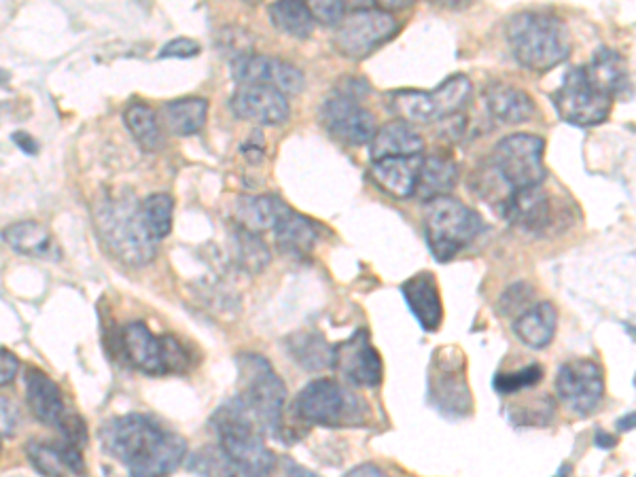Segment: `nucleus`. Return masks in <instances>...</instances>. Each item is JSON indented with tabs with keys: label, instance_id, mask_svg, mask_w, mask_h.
I'll use <instances>...</instances> for the list:
<instances>
[{
	"label": "nucleus",
	"instance_id": "1",
	"mask_svg": "<svg viewBox=\"0 0 636 477\" xmlns=\"http://www.w3.org/2000/svg\"><path fill=\"white\" fill-rule=\"evenodd\" d=\"M106 452L130 469L132 477H168L187 454V441L145 414L111 420L100 433Z\"/></svg>",
	"mask_w": 636,
	"mask_h": 477
},
{
	"label": "nucleus",
	"instance_id": "2",
	"mask_svg": "<svg viewBox=\"0 0 636 477\" xmlns=\"http://www.w3.org/2000/svg\"><path fill=\"white\" fill-rule=\"evenodd\" d=\"M507 43L528 70L547 73L571 56V34L558 15L522 11L507 22Z\"/></svg>",
	"mask_w": 636,
	"mask_h": 477
},
{
	"label": "nucleus",
	"instance_id": "3",
	"mask_svg": "<svg viewBox=\"0 0 636 477\" xmlns=\"http://www.w3.org/2000/svg\"><path fill=\"white\" fill-rule=\"evenodd\" d=\"M94 221L106 249L123 263L145 265L155 257L157 242L147 232L132 193L104 198L94 208Z\"/></svg>",
	"mask_w": 636,
	"mask_h": 477
},
{
	"label": "nucleus",
	"instance_id": "4",
	"mask_svg": "<svg viewBox=\"0 0 636 477\" xmlns=\"http://www.w3.org/2000/svg\"><path fill=\"white\" fill-rule=\"evenodd\" d=\"M236 363L240 371V393L234 399L265 437H278L287 401L285 382L280 380L272 363L255 352L240 355Z\"/></svg>",
	"mask_w": 636,
	"mask_h": 477
},
{
	"label": "nucleus",
	"instance_id": "5",
	"mask_svg": "<svg viewBox=\"0 0 636 477\" xmlns=\"http://www.w3.org/2000/svg\"><path fill=\"white\" fill-rule=\"evenodd\" d=\"M225 456L257 477H270L276 465L274 452L265 446V435L255 427L236 399L227 401L210 420Z\"/></svg>",
	"mask_w": 636,
	"mask_h": 477
},
{
	"label": "nucleus",
	"instance_id": "6",
	"mask_svg": "<svg viewBox=\"0 0 636 477\" xmlns=\"http://www.w3.org/2000/svg\"><path fill=\"white\" fill-rule=\"evenodd\" d=\"M422 223L429 249L441 263H446L465 251L484 229L482 217L473 208L452 196L424 202Z\"/></svg>",
	"mask_w": 636,
	"mask_h": 477
},
{
	"label": "nucleus",
	"instance_id": "7",
	"mask_svg": "<svg viewBox=\"0 0 636 477\" xmlns=\"http://www.w3.org/2000/svg\"><path fill=\"white\" fill-rule=\"evenodd\" d=\"M295 412L308 424L327 429L363 424L367 403L340 382L321 378L306 384L295 399Z\"/></svg>",
	"mask_w": 636,
	"mask_h": 477
},
{
	"label": "nucleus",
	"instance_id": "8",
	"mask_svg": "<svg viewBox=\"0 0 636 477\" xmlns=\"http://www.w3.org/2000/svg\"><path fill=\"white\" fill-rule=\"evenodd\" d=\"M545 140L537 134H509L494 147L490 155V170L511 191L543 185L547 170L543 164Z\"/></svg>",
	"mask_w": 636,
	"mask_h": 477
},
{
	"label": "nucleus",
	"instance_id": "9",
	"mask_svg": "<svg viewBox=\"0 0 636 477\" xmlns=\"http://www.w3.org/2000/svg\"><path fill=\"white\" fill-rule=\"evenodd\" d=\"M471 96V81L465 75H452L433 92L397 90L388 94V109L405 123H431L454 117Z\"/></svg>",
	"mask_w": 636,
	"mask_h": 477
},
{
	"label": "nucleus",
	"instance_id": "10",
	"mask_svg": "<svg viewBox=\"0 0 636 477\" xmlns=\"http://www.w3.org/2000/svg\"><path fill=\"white\" fill-rule=\"evenodd\" d=\"M613 100L615 98L594 81L586 64L571 68L554 94V106L560 119L579 128L605 123L611 115Z\"/></svg>",
	"mask_w": 636,
	"mask_h": 477
},
{
	"label": "nucleus",
	"instance_id": "11",
	"mask_svg": "<svg viewBox=\"0 0 636 477\" xmlns=\"http://www.w3.org/2000/svg\"><path fill=\"white\" fill-rule=\"evenodd\" d=\"M126 359L149 376L181 374L187 369V352L172 335H155L145 323H128L121 329Z\"/></svg>",
	"mask_w": 636,
	"mask_h": 477
},
{
	"label": "nucleus",
	"instance_id": "12",
	"mask_svg": "<svg viewBox=\"0 0 636 477\" xmlns=\"http://www.w3.org/2000/svg\"><path fill=\"white\" fill-rule=\"evenodd\" d=\"M401 30L395 15L380 7H365L346 13L335 32L333 45L348 60H365L376 49L393 41Z\"/></svg>",
	"mask_w": 636,
	"mask_h": 477
},
{
	"label": "nucleus",
	"instance_id": "13",
	"mask_svg": "<svg viewBox=\"0 0 636 477\" xmlns=\"http://www.w3.org/2000/svg\"><path fill=\"white\" fill-rule=\"evenodd\" d=\"M429 395L439 412L454 418L471 414L473 401L465 378V357L458 348L435 352L429 376Z\"/></svg>",
	"mask_w": 636,
	"mask_h": 477
},
{
	"label": "nucleus",
	"instance_id": "14",
	"mask_svg": "<svg viewBox=\"0 0 636 477\" xmlns=\"http://www.w3.org/2000/svg\"><path fill=\"white\" fill-rule=\"evenodd\" d=\"M321 123L335 140L348 147L369 145L378 130L374 113H369L357 96L344 90H335L323 100Z\"/></svg>",
	"mask_w": 636,
	"mask_h": 477
},
{
	"label": "nucleus",
	"instance_id": "15",
	"mask_svg": "<svg viewBox=\"0 0 636 477\" xmlns=\"http://www.w3.org/2000/svg\"><path fill=\"white\" fill-rule=\"evenodd\" d=\"M556 393L571 414L590 416L605 397V371L592 359L564 363L556 376Z\"/></svg>",
	"mask_w": 636,
	"mask_h": 477
},
{
	"label": "nucleus",
	"instance_id": "16",
	"mask_svg": "<svg viewBox=\"0 0 636 477\" xmlns=\"http://www.w3.org/2000/svg\"><path fill=\"white\" fill-rule=\"evenodd\" d=\"M340 378L352 386L374 388L382 382V359L380 352L371 344L369 331L359 329L348 340L333 346V365Z\"/></svg>",
	"mask_w": 636,
	"mask_h": 477
},
{
	"label": "nucleus",
	"instance_id": "17",
	"mask_svg": "<svg viewBox=\"0 0 636 477\" xmlns=\"http://www.w3.org/2000/svg\"><path fill=\"white\" fill-rule=\"evenodd\" d=\"M232 77L240 85H268L285 96L302 94L304 73L295 64L261 53H246L232 62Z\"/></svg>",
	"mask_w": 636,
	"mask_h": 477
},
{
	"label": "nucleus",
	"instance_id": "18",
	"mask_svg": "<svg viewBox=\"0 0 636 477\" xmlns=\"http://www.w3.org/2000/svg\"><path fill=\"white\" fill-rule=\"evenodd\" d=\"M232 111L261 126H282L291 117L289 98L268 85H240L232 96Z\"/></svg>",
	"mask_w": 636,
	"mask_h": 477
},
{
	"label": "nucleus",
	"instance_id": "19",
	"mask_svg": "<svg viewBox=\"0 0 636 477\" xmlns=\"http://www.w3.org/2000/svg\"><path fill=\"white\" fill-rule=\"evenodd\" d=\"M499 212L511 225L530 234H543V229L550 227L554 219L552 200L543 185L511 191L499 206Z\"/></svg>",
	"mask_w": 636,
	"mask_h": 477
},
{
	"label": "nucleus",
	"instance_id": "20",
	"mask_svg": "<svg viewBox=\"0 0 636 477\" xmlns=\"http://www.w3.org/2000/svg\"><path fill=\"white\" fill-rule=\"evenodd\" d=\"M405 304L416 316L424 331H437L444 321V306H441L439 285L433 272H418L401 285Z\"/></svg>",
	"mask_w": 636,
	"mask_h": 477
},
{
	"label": "nucleus",
	"instance_id": "21",
	"mask_svg": "<svg viewBox=\"0 0 636 477\" xmlns=\"http://www.w3.org/2000/svg\"><path fill=\"white\" fill-rule=\"evenodd\" d=\"M424 155L386 157L371 162L369 176L384 193L393 198H410L416 191L418 172Z\"/></svg>",
	"mask_w": 636,
	"mask_h": 477
},
{
	"label": "nucleus",
	"instance_id": "22",
	"mask_svg": "<svg viewBox=\"0 0 636 477\" xmlns=\"http://www.w3.org/2000/svg\"><path fill=\"white\" fill-rule=\"evenodd\" d=\"M484 102L490 117L499 123H507V126L526 123L537 111L535 100L530 98V94L507 83H490L484 90Z\"/></svg>",
	"mask_w": 636,
	"mask_h": 477
},
{
	"label": "nucleus",
	"instance_id": "23",
	"mask_svg": "<svg viewBox=\"0 0 636 477\" xmlns=\"http://www.w3.org/2000/svg\"><path fill=\"white\" fill-rule=\"evenodd\" d=\"M26 454L32 467L45 477H68V473L83 475V454L73 444H45V441H30Z\"/></svg>",
	"mask_w": 636,
	"mask_h": 477
},
{
	"label": "nucleus",
	"instance_id": "24",
	"mask_svg": "<svg viewBox=\"0 0 636 477\" xmlns=\"http://www.w3.org/2000/svg\"><path fill=\"white\" fill-rule=\"evenodd\" d=\"M274 236L282 253L304 259L312 253L314 244L318 242V227L312 219L299 215L291 206H285L274 225Z\"/></svg>",
	"mask_w": 636,
	"mask_h": 477
},
{
	"label": "nucleus",
	"instance_id": "25",
	"mask_svg": "<svg viewBox=\"0 0 636 477\" xmlns=\"http://www.w3.org/2000/svg\"><path fill=\"white\" fill-rule=\"evenodd\" d=\"M424 151V140L416 132L414 126L405 123L401 119L388 121L382 128L376 130L374 138L369 143V153L371 162L376 159H386V157H412V155H422Z\"/></svg>",
	"mask_w": 636,
	"mask_h": 477
},
{
	"label": "nucleus",
	"instance_id": "26",
	"mask_svg": "<svg viewBox=\"0 0 636 477\" xmlns=\"http://www.w3.org/2000/svg\"><path fill=\"white\" fill-rule=\"evenodd\" d=\"M26 395L32 414L45 424L58 427L66 416V405L60 386L41 369H30L26 376Z\"/></svg>",
	"mask_w": 636,
	"mask_h": 477
},
{
	"label": "nucleus",
	"instance_id": "27",
	"mask_svg": "<svg viewBox=\"0 0 636 477\" xmlns=\"http://www.w3.org/2000/svg\"><path fill=\"white\" fill-rule=\"evenodd\" d=\"M3 240L15 253L39 259H60V246L49 229L37 221L13 223L3 232Z\"/></svg>",
	"mask_w": 636,
	"mask_h": 477
},
{
	"label": "nucleus",
	"instance_id": "28",
	"mask_svg": "<svg viewBox=\"0 0 636 477\" xmlns=\"http://www.w3.org/2000/svg\"><path fill=\"white\" fill-rule=\"evenodd\" d=\"M556 327H558V310L554 308L552 302L533 304L526 312H522L514 323V331L522 340V344L535 350L550 346V342L556 335Z\"/></svg>",
	"mask_w": 636,
	"mask_h": 477
},
{
	"label": "nucleus",
	"instance_id": "29",
	"mask_svg": "<svg viewBox=\"0 0 636 477\" xmlns=\"http://www.w3.org/2000/svg\"><path fill=\"white\" fill-rule=\"evenodd\" d=\"M458 181V166L446 155H427L422 157V166L418 172L414 196L429 202L435 198H444L454 189Z\"/></svg>",
	"mask_w": 636,
	"mask_h": 477
},
{
	"label": "nucleus",
	"instance_id": "30",
	"mask_svg": "<svg viewBox=\"0 0 636 477\" xmlns=\"http://www.w3.org/2000/svg\"><path fill=\"white\" fill-rule=\"evenodd\" d=\"M162 121L168 132L176 136H191L204 128L208 117V100L191 96L166 102L162 106Z\"/></svg>",
	"mask_w": 636,
	"mask_h": 477
},
{
	"label": "nucleus",
	"instance_id": "31",
	"mask_svg": "<svg viewBox=\"0 0 636 477\" xmlns=\"http://www.w3.org/2000/svg\"><path fill=\"white\" fill-rule=\"evenodd\" d=\"M293 361L308 371H323L333 365V346L318 331H299L287 338Z\"/></svg>",
	"mask_w": 636,
	"mask_h": 477
},
{
	"label": "nucleus",
	"instance_id": "32",
	"mask_svg": "<svg viewBox=\"0 0 636 477\" xmlns=\"http://www.w3.org/2000/svg\"><path fill=\"white\" fill-rule=\"evenodd\" d=\"M588 73L594 77V81L607 90L613 98L622 96L630 90V73L628 64L617 51L611 49H598L590 64H586Z\"/></svg>",
	"mask_w": 636,
	"mask_h": 477
},
{
	"label": "nucleus",
	"instance_id": "33",
	"mask_svg": "<svg viewBox=\"0 0 636 477\" xmlns=\"http://www.w3.org/2000/svg\"><path fill=\"white\" fill-rule=\"evenodd\" d=\"M285 206L278 196H240L236 202V219L238 225L249 232H265V229H274Z\"/></svg>",
	"mask_w": 636,
	"mask_h": 477
},
{
	"label": "nucleus",
	"instance_id": "34",
	"mask_svg": "<svg viewBox=\"0 0 636 477\" xmlns=\"http://www.w3.org/2000/svg\"><path fill=\"white\" fill-rule=\"evenodd\" d=\"M270 22L295 39H308L314 32V17L306 3L297 0H282V3L270 5Z\"/></svg>",
	"mask_w": 636,
	"mask_h": 477
},
{
	"label": "nucleus",
	"instance_id": "35",
	"mask_svg": "<svg viewBox=\"0 0 636 477\" xmlns=\"http://www.w3.org/2000/svg\"><path fill=\"white\" fill-rule=\"evenodd\" d=\"M123 121H126V126L136 138V143L145 151H155L162 145V132H159L157 117L147 104H130L126 113H123Z\"/></svg>",
	"mask_w": 636,
	"mask_h": 477
},
{
	"label": "nucleus",
	"instance_id": "36",
	"mask_svg": "<svg viewBox=\"0 0 636 477\" xmlns=\"http://www.w3.org/2000/svg\"><path fill=\"white\" fill-rule=\"evenodd\" d=\"M189 469L202 477H257L238 467L232 458L225 456L219 446H210L191 456Z\"/></svg>",
	"mask_w": 636,
	"mask_h": 477
},
{
	"label": "nucleus",
	"instance_id": "37",
	"mask_svg": "<svg viewBox=\"0 0 636 477\" xmlns=\"http://www.w3.org/2000/svg\"><path fill=\"white\" fill-rule=\"evenodd\" d=\"M140 215H143L147 232L155 242L164 240L172 232V215H174V198L168 193H153L143 204H140Z\"/></svg>",
	"mask_w": 636,
	"mask_h": 477
},
{
	"label": "nucleus",
	"instance_id": "38",
	"mask_svg": "<svg viewBox=\"0 0 636 477\" xmlns=\"http://www.w3.org/2000/svg\"><path fill=\"white\" fill-rule=\"evenodd\" d=\"M232 244H234L236 261L242 265L246 272L257 274L265 268V265H268L270 251L255 232H249V229H244L238 225V229L232 236Z\"/></svg>",
	"mask_w": 636,
	"mask_h": 477
},
{
	"label": "nucleus",
	"instance_id": "39",
	"mask_svg": "<svg viewBox=\"0 0 636 477\" xmlns=\"http://www.w3.org/2000/svg\"><path fill=\"white\" fill-rule=\"evenodd\" d=\"M543 380V369L539 365H528L511 374H497L492 380L494 391L499 395H516L522 388H533Z\"/></svg>",
	"mask_w": 636,
	"mask_h": 477
},
{
	"label": "nucleus",
	"instance_id": "40",
	"mask_svg": "<svg viewBox=\"0 0 636 477\" xmlns=\"http://www.w3.org/2000/svg\"><path fill=\"white\" fill-rule=\"evenodd\" d=\"M533 295H535L533 287L526 285V282H518V285L509 287L503 293L499 302V312L503 316H514V314L520 316L522 312H526L530 306H533Z\"/></svg>",
	"mask_w": 636,
	"mask_h": 477
},
{
	"label": "nucleus",
	"instance_id": "41",
	"mask_svg": "<svg viewBox=\"0 0 636 477\" xmlns=\"http://www.w3.org/2000/svg\"><path fill=\"white\" fill-rule=\"evenodd\" d=\"M310 13L314 17V22H323L325 26H340V22L346 17V5L344 3H335V0H329V3H312L308 5Z\"/></svg>",
	"mask_w": 636,
	"mask_h": 477
},
{
	"label": "nucleus",
	"instance_id": "42",
	"mask_svg": "<svg viewBox=\"0 0 636 477\" xmlns=\"http://www.w3.org/2000/svg\"><path fill=\"white\" fill-rule=\"evenodd\" d=\"M200 53V43L187 39V37H179L170 43H166L159 51V58H196Z\"/></svg>",
	"mask_w": 636,
	"mask_h": 477
},
{
	"label": "nucleus",
	"instance_id": "43",
	"mask_svg": "<svg viewBox=\"0 0 636 477\" xmlns=\"http://www.w3.org/2000/svg\"><path fill=\"white\" fill-rule=\"evenodd\" d=\"M17 424H20V412H17V405L7 397H0V437L13 435Z\"/></svg>",
	"mask_w": 636,
	"mask_h": 477
},
{
	"label": "nucleus",
	"instance_id": "44",
	"mask_svg": "<svg viewBox=\"0 0 636 477\" xmlns=\"http://www.w3.org/2000/svg\"><path fill=\"white\" fill-rule=\"evenodd\" d=\"M17 369H20V361L11 350L0 348V386H7L15 380Z\"/></svg>",
	"mask_w": 636,
	"mask_h": 477
},
{
	"label": "nucleus",
	"instance_id": "45",
	"mask_svg": "<svg viewBox=\"0 0 636 477\" xmlns=\"http://www.w3.org/2000/svg\"><path fill=\"white\" fill-rule=\"evenodd\" d=\"M346 477H391V475H388L384 469H380L378 465L365 463V465H359L352 471H348Z\"/></svg>",
	"mask_w": 636,
	"mask_h": 477
},
{
	"label": "nucleus",
	"instance_id": "46",
	"mask_svg": "<svg viewBox=\"0 0 636 477\" xmlns=\"http://www.w3.org/2000/svg\"><path fill=\"white\" fill-rule=\"evenodd\" d=\"M13 140H15V145L22 147L26 153H37V143H34V138H30L28 134L17 132V134H13Z\"/></svg>",
	"mask_w": 636,
	"mask_h": 477
},
{
	"label": "nucleus",
	"instance_id": "47",
	"mask_svg": "<svg viewBox=\"0 0 636 477\" xmlns=\"http://www.w3.org/2000/svg\"><path fill=\"white\" fill-rule=\"evenodd\" d=\"M285 469H287L289 477H318L316 473H312V471H308L304 467H299L297 463H293L291 458H289V461H285Z\"/></svg>",
	"mask_w": 636,
	"mask_h": 477
},
{
	"label": "nucleus",
	"instance_id": "48",
	"mask_svg": "<svg viewBox=\"0 0 636 477\" xmlns=\"http://www.w3.org/2000/svg\"><path fill=\"white\" fill-rule=\"evenodd\" d=\"M596 444H598V448H613V446H615V439H613L611 435L603 433V431H598V433H596Z\"/></svg>",
	"mask_w": 636,
	"mask_h": 477
},
{
	"label": "nucleus",
	"instance_id": "49",
	"mask_svg": "<svg viewBox=\"0 0 636 477\" xmlns=\"http://www.w3.org/2000/svg\"><path fill=\"white\" fill-rule=\"evenodd\" d=\"M617 429H620V431H632L634 429V412L626 414L622 420H617Z\"/></svg>",
	"mask_w": 636,
	"mask_h": 477
},
{
	"label": "nucleus",
	"instance_id": "50",
	"mask_svg": "<svg viewBox=\"0 0 636 477\" xmlns=\"http://www.w3.org/2000/svg\"><path fill=\"white\" fill-rule=\"evenodd\" d=\"M569 475V467H562V471H558V475H554V477H567Z\"/></svg>",
	"mask_w": 636,
	"mask_h": 477
}]
</instances>
